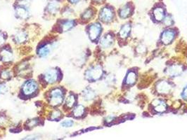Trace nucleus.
Instances as JSON below:
<instances>
[{"mask_svg": "<svg viewBox=\"0 0 187 140\" xmlns=\"http://www.w3.org/2000/svg\"><path fill=\"white\" fill-rule=\"evenodd\" d=\"M103 74V70L101 66L96 65L92 67L86 72V77L88 80L94 81L99 80Z\"/></svg>", "mask_w": 187, "mask_h": 140, "instance_id": "1", "label": "nucleus"}, {"mask_svg": "<svg viewBox=\"0 0 187 140\" xmlns=\"http://www.w3.org/2000/svg\"><path fill=\"white\" fill-rule=\"evenodd\" d=\"M50 104L53 106H57L63 101V92L61 88H56L51 92Z\"/></svg>", "mask_w": 187, "mask_h": 140, "instance_id": "2", "label": "nucleus"}, {"mask_svg": "<svg viewBox=\"0 0 187 140\" xmlns=\"http://www.w3.org/2000/svg\"><path fill=\"white\" fill-rule=\"evenodd\" d=\"M171 84L166 81H160L157 83L156 91L160 94H168L172 90Z\"/></svg>", "mask_w": 187, "mask_h": 140, "instance_id": "3", "label": "nucleus"}, {"mask_svg": "<svg viewBox=\"0 0 187 140\" xmlns=\"http://www.w3.org/2000/svg\"><path fill=\"white\" fill-rule=\"evenodd\" d=\"M44 80L49 83H53L58 80L59 73L56 69H51L47 70L44 74Z\"/></svg>", "mask_w": 187, "mask_h": 140, "instance_id": "4", "label": "nucleus"}, {"mask_svg": "<svg viewBox=\"0 0 187 140\" xmlns=\"http://www.w3.org/2000/svg\"><path fill=\"white\" fill-rule=\"evenodd\" d=\"M37 88H38V85L35 81H29L24 84L23 92L25 95H30L36 91Z\"/></svg>", "mask_w": 187, "mask_h": 140, "instance_id": "5", "label": "nucleus"}, {"mask_svg": "<svg viewBox=\"0 0 187 140\" xmlns=\"http://www.w3.org/2000/svg\"><path fill=\"white\" fill-rule=\"evenodd\" d=\"M114 14L111 8L109 7H104L102 8L100 13V19L104 22H110L113 18Z\"/></svg>", "mask_w": 187, "mask_h": 140, "instance_id": "6", "label": "nucleus"}, {"mask_svg": "<svg viewBox=\"0 0 187 140\" xmlns=\"http://www.w3.org/2000/svg\"><path fill=\"white\" fill-rule=\"evenodd\" d=\"M101 31V25L99 23H94L89 28V35L91 40L95 41L99 37Z\"/></svg>", "mask_w": 187, "mask_h": 140, "instance_id": "7", "label": "nucleus"}, {"mask_svg": "<svg viewBox=\"0 0 187 140\" xmlns=\"http://www.w3.org/2000/svg\"><path fill=\"white\" fill-rule=\"evenodd\" d=\"M183 72V67L180 64H172L167 69V73L169 77H177Z\"/></svg>", "mask_w": 187, "mask_h": 140, "instance_id": "8", "label": "nucleus"}, {"mask_svg": "<svg viewBox=\"0 0 187 140\" xmlns=\"http://www.w3.org/2000/svg\"><path fill=\"white\" fill-rule=\"evenodd\" d=\"M175 36V32L173 30H165V32L163 33L162 36H161V41H162L164 44L168 45L170 44L171 42L173 41Z\"/></svg>", "mask_w": 187, "mask_h": 140, "instance_id": "9", "label": "nucleus"}, {"mask_svg": "<svg viewBox=\"0 0 187 140\" xmlns=\"http://www.w3.org/2000/svg\"><path fill=\"white\" fill-rule=\"evenodd\" d=\"M114 39H113V36L110 34H108L106 36H104L102 38L101 41V46L104 49H108V48L110 47L113 44Z\"/></svg>", "mask_w": 187, "mask_h": 140, "instance_id": "10", "label": "nucleus"}, {"mask_svg": "<svg viewBox=\"0 0 187 140\" xmlns=\"http://www.w3.org/2000/svg\"><path fill=\"white\" fill-rule=\"evenodd\" d=\"M153 105L155 106V111L159 113H163L167 109L166 104L160 100H155L153 102Z\"/></svg>", "mask_w": 187, "mask_h": 140, "instance_id": "11", "label": "nucleus"}, {"mask_svg": "<svg viewBox=\"0 0 187 140\" xmlns=\"http://www.w3.org/2000/svg\"><path fill=\"white\" fill-rule=\"evenodd\" d=\"M154 16L155 20H156L157 21H163L165 18V11L163 8L160 7H155L154 9Z\"/></svg>", "mask_w": 187, "mask_h": 140, "instance_id": "12", "label": "nucleus"}, {"mask_svg": "<svg viewBox=\"0 0 187 140\" xmlns=\"http://www.w3.org/2000/svg\"><path fill=\"white\" fill-rule=\"evenodd\" d=\"M132 12V7L131 5L126 4L124 7L120 8V10L119 11V16H120L122 18H126L127 17L130 16V13Z\"/></svg>", "mask_w": 187, "mask_h": 140, "instance_id": "13", "label": "nucleus"}, {"mask_svg": "<svg viewBox=\"0 0 187 140\" xmlns=\"http://www.w3.org/2000/svg\"><path fill=\"white\" fill-rule=\"evenodd\" d=\"M130 31H131V25L130 24H125L122 27L121 30H120V33H119V35H120V38L122 39H125L127 38L128 35H129Z\"/></svg>", "mask_w": 187, "mask_h": 140, "instance_id": "14", "label": "nucleus"}, {"mask_svg": "<svg viewBox=\"0 0 187 140\" xmlns=\"http://www.w3.org/2000/svg\"><path fill=\"white\" fill-rule=\"evenodd\" d=\"M16 13L18 17L21 19H26L28 18V11L23 7H18L16 9Z\"/></svg>", "mask_w": 187, "mask_h": 140, "instance_id": "15", "label": "nucleus"}, {"mask_svg": "<svg viewBox=\"0 0 187 140\" xmlns=\"http://www.w3.org/2000/svg\"><path fill=\"white\" fill-rule=\"evenodd\" d=\"M0 55L3 60L4 62H10L13 59V54L7 49L2 50L0 53Z\"/></svg>", "mask_w": 187, "mask_h": 140, "instance_id": "16", "label": "nucleus"}, {"mask_svg": "<svg viewBox=\"0 0 187 140\" xmlns=\"http://www.w3.org/2000/svg\"><path fill=\"white\" fill-rule=\"evenodd\" d=\"M137 79V74L134 72H129L126 77V84L132 86L136 82Z\"/></svg>", "mask_w": 187, "mask_h": 140, "instance_id": "17", "label": "nucleus"}, {"mask_svg": "<svg viewBox=\"0 0 187 140\" xmlns=\"http://www.w3.org/2000/svg\"><path fill=\"white\" fill-rule=\"evenodd\" d=\"M59 9V4L57 2L53 1L48 5V11L51 13H56Z\"/></svg>", "mask_w": 187, "mask_h": 140, "instance_id": "18", "label": "nucleus"}, {"mask_svg": "<svg viewBox=\"0 0 187 140\" xmlns=\"http://www.w3.org/2000/svg\"><path fill=\"white\" fill-rule=\"evenodd\" d=\"M83 97L86 100H92L95 97V92L92 89H86L83 92Z\"/></svg>", "mask_w": 187, "mask_h": 140, "instance_id": "19", "label": "nucleus"}, {"mask_svg": "<svg viewBox=\"0 0 187 140\" xmlns=\"http://www.w3.org/2000/svg\"><path fill=\"white\" fill-rule=\"evenodd\" d=\"M75 22L73 21H68L64 22L63 24L61 25V29L63 32H66V31L70 30L74 26Z\"/></svg>", "mask_w": 187, "mask_h": 140, "instance_id": "20", "label": "nucleus"}, {"mask_svg": "<svg viewBox=\"0 0 187 140\" xmlns=\"http://www.w3.org/2000/svg\"><path fill=\"white\" fill-rule=\"evenodd\" d=\"M50 52V49L48 46H44L39 48L38 50V55L41 57H46Z\"/></svg>", "mask_w": 187, "mask_h": 140, "instance_id": "21", "label": "nucleus"}, {"mask_svg": "<svg viewBox=\"0 0 187 140\" xmlns=\"http://www.w3.org/2000/svg\"><path fill=\"white\" fill-rule=\"evenodd\" d=\"M84 113V107L83 105H78L73 111V114L75 117H80Z\"/></svg>", "mask_w": 187, "mask_h": 140, "instance_id": "22", "label": "nucleus"}, {"mask_svg": "<svg viewBox=\"0 0 187 140\" xmlns=\"http://www.w3.org/2000/svg\"><path fill=\"white\" fill-rule=\"evenodd\" d=\"M15 39L18 43H23V42L26 41L27 39L26 34L23 32H20L18 34H16V35L15 36Z\"/></svg>", "mask_w": 187, "mask_h": 140, "instance_id": "23", "label": "nucleus"}, {"mask_svg": "<svg viewBox=\"0 0 187 140\" xmlns=\"http://www.w3.org/2000/svg\"><path fill=\"white\" fill-rule=\"evenodd\" d=\"M75 103V97L73 95H70L66 98V105L67 107L72 108Z\"/></svg>", "mask_w": 187, "mask_h": 140, "instance_id": "24", "label": "nucleus"}, {"mask_svg": "<svg viewBox=\"0 0 187 140\" xmlns=\"http://www.w3.org/2000/svg\"><path fill=\"white\" fill-rule=\"evenodd\" d=\"M93 16V11L92 9H87L84 11L83 15V19L87 21Z\"/></svg>", "mask_w": 187, "mask_h": 140, "instance_id": "25", "label": "nucleus"}, {"mask_svg": "<svg viewBox=\"0 0 187 140\" xmlns=\"http://www.w3.org/2000/svg\"><path fill=\"white\" fill-rule=\"evenodd\" d=\"M164 24H165L166 26H170L173 23V21H172V18L170 17V16H168L164 18Z\"/></svg>", "mask_w": 187, "mask_h": 140, "instance_id": "26", "label": "nucleus"}, {"mask_svg": "<svg viewBox=\"0 0 187 140\" xmlns=\"http://www.w3.org/2000/svg\"><path fill=\"white\" fill-rule=\"evenodd\" d=\"M73 125V121L71 120H66L61 123V125L64 128H70Z\"/></svg>", "mask_w": 187, "mask_h": 140, "instance_id": "27", "label": "nucleus"}, {"mask_svg": "<svg viewBox=\"0 0 187 140\" xmlns=\"http://www.w3.org/2000/svg\"><path fill=\"white\" fill-rule=\"evenodd\" d=\"M61 113L60 111H53L52 114V116H51V119H52V120H56V119H58L59 117L61 116Z\"/></svg>", "mask_w": 187, "mask_h": 140, "instance_id": "28", "label": "nucleus"}, {"mask_svg": "<svg viewBox=\"0 0 187 140\" xmlns=\"http://www.w3.org/2000/svg\"><path fill=\"white\" fill-rule=\"evenodd\" d=\"M1 77L4 79H7V78L10 77V73L8 71H3L1 73Z\"/></svg>", "mask_w": 187, "mask_h": 140, "instance_id": "29", "label": "nucleus"}, {"mask_svg": "<svg viewBox=\"0 0 187 140\" xmlns=\"http://www.w3.org/2000/svg\"><path fill=\"white\" fill-rule=\"evenodd\" d=\"M7 91V87L4 84L0 85V95L4 94Z\"/></svg>", "mask_w": 187, "mask_h": 140, "instance_id": "30", "label": "nucleus"}, {"mask_svg": "<svg viewBox=\"0 0 187 140\" xmlns=\"http://www.w3.org/2000/svg\"><path fill=\"white\" fill-rule=\"evenodd\" d=\"M182 97L184 100H187V86L185 87V88L184 89L182 94Z\"/></svg>", "mask_w": 187, "mask_h": 140, "instance_id": "31", "label": "nucleus"}, {"mask_svg": "<svg viewBox=\"0 0 187 140\" xmlns=\"http://www.w3.org/2000/svg\"><path fill=\"white\" fill-rule=\"evenodd\" d=\"M115 119V117L114 116H108L106 119V121L107 122V123H110V122H112L113 120Z\"/></svg>", "mask_w": 187, "mask_h": 140, "instance_id": "32", "label": "nucleus"}, {"mask_svg": "<svg viewBox=\"0 0 187 140\" xmlns=\"http://www.w3.org/2000/svg\"><path fill=\"white\" fill-rule=\"evenodd\" d=\"M37 124H38V122H37V120H30V122L29 123H28V125H29L30 127H33V126H35Z\"/></svg>", "mask_w": 187, "mask_h": 140, "instance_id": "33", "label": "nucleus"}, {"mask_svg": "<svg viewBox=\"0 0 187 140\" xmlns=\"http://www.w3.org/2000/svg\"><path fill=\"white\" fill-rule=\"evenodd\" d=\"M4 37H3V36L1 35V33H0V46L4 43Z\"/></svg>", "mask_w": 187, "mask_h": 140, "instance_id": "34", "label": "nucleus"}, {"mask_svg": "<svg viewBox=\"0 0 187 140\" xmlns=\"http://www.w3.org/2000/svg\"><path fill=\"white\" fill-rule=\"evenodd\" d=\"M81 0H70V2L72 3V4H77V3L80 2Z\"/></svg>", "mask_w": 187, "mask_h": 140, "instance_id": "35", "label": "nucleus"}, {"mask_svg": "<svg viewBox=\"0 0 187 140\" xmlns=\"http://www.w3.org/2000/svg\"><path fill=\"white\" fill-rule=\"evenodd\" d=\"M96 1H98V2H100V1H102V0H96Z\"/></svg>", "mask_w": 187, "mask_h": 140, "instance_id": "36", "label": "nucleus"}, {"mask_svg": "<svg viewBox=\"0 0 187 140\" xmlns=\"http://www.w3.org/2000/svg\"><path fill=\"white\" fill-rule=\"evenodd\" d=\"M120 1H124V0H120Z\"/></svg>", "mask_w": 187, "mask_h": 140, "instance_id": "37", "label": "nucleus"}]
</instances>
